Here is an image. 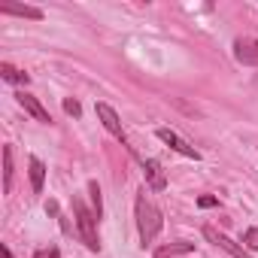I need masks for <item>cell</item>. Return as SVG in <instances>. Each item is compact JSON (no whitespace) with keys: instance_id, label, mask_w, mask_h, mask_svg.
Here are the masks:
<instances>
[{"instance_id":"obj_13","label":"cell","mask_w":258,"mask_h":258,"mask_svg":"<svg viewBox=\"0 0 258 258\" xmlns=\"http://www.w3.org/2000/svg\"><path fill=\"white\" fill-rule=\"evenodd\" d=\"M13 173H16V167H13V146H4V191L13 188Z\"/></svg>"},{"instance_id":"obj_16","label":"cell","mask_w":258,"mask_h":258,"mask_svg":"<svg viewBox=\"0 0 258 258\" xmlns=\"http://www.w3.org/2000/svg\"><path fill=\"white\" fill-rule=\"evenodd\" d=\"M243 243H246V249H258V228H249L243 234Z\"/></svg>"},{"instance_id":"obj_9","label":"cell","mask_w":258,"mask_h":258,"mask_svg":"<svg viewBox=\"0 0 258 258\" xmlns=\"http://www.w3.org/2000/svg\"><path fill=\"white\" fill-rule=\"evenodd\" d=\"M0 13H4V16H22V19H34V22H40V19H43V10H37V7H28V4H0Z\"/></svg>"},{"instance_id":"obj_18","label":"cell","mask_w":258,"mask_h":258,"mask_svg":"<svg viewBox=\"0 0 258 258\" xmlns=\"http://www.w3.org/2000/svg\"><path fill=\"white\" fill-rule=\"evenodd\" d=\"M216 204H219V198H210V195L198 198V207H216Z\"/></svg>"},{"instance_id":"obj_14","label":"cell","mask_w":258,"mask_h":258,"mask_svg":"<svg viewBox=\"0 0 258 258\" xmlns=\"http://www.w3.org/2000/svg\"><path fill=\"white\" fill-rule=\"evenodd\" d=\"M88 195H91V210H94V216L100 219V213H103V207H100V188H97V182H88Z\"/></svg>"},{"instance_id":"obj_1","label":"cell","mask_w":258,"mask_h":258,"mask_svg":"<svg viewBox=\"0 0 258 258\" xmlns=\"http://www.w3.org/2000/svg\"><path fill=\"white\" fill-rule=\"evenodd\" d=\"M137 231H140V243L143 246H149L161 234V213L146 198V191H140V198H137Z\"/></svg>"},{"instance_id":"obj_4","label":"cell","mask_w":258,"mask_h":258,"mask_svg":"<svg viewBox=\"0 0 258 258\" xmlns=\"http://www.w3.org/2000/svg\"><path fill=\"white\" fill-rule=\"evenodd\" d=\"M234 58L246 67H258V40L255 37H240L234 40Z\"/></svg>"},{"instance_id":"obj_7","label":"cell","mask_w":258,"mask_h":258,"mask_svg":"<svg viewBox=\"0 0 258 258\" xmlns=\"http://www.w3.org/2000/svg\"><path fill=\"white\" fill-rule=\"evenodd\" d=\"M16 97H19V103L25 106V112H31V115L37 118V121H43V124H49V121H52L49 109H46V106H43V103H40V100H37L34 94H25V91H19Z\"/></svg>"},{"instance_id":"obj_6","label":"cell","mask_w":258,"mask_h":258,"mask_svg":"<svg viewBox=\"0 0 258 258\" xmlns=\"http://www.w3.org/2000/svg\"><path fill=\"white\" fill-rule=\"evenodd\" d=\"M204 237H207V240H210V243H216V246H219V249H225V252H228V255H234V258H249V252H246V249H243V246H237V243H234V240H231V237H225V234H222V231H216V228H210V225H207V228H204Z\"/></svg>"},{"instance_id":"obj_12","label":"cell","mask_w":258,"mask_h":258,"mask_svg":"<svg viewBox=\"0 0 258 258\" xmlns=\"http://www.w3.org/2000/svg\"><path fill=\"white\" fill-rule=\"evenodd\" d=\"M28 167H31V188L40 195V191H43V179H46V164H43L40 158H31Z\"/></svg>"},{"instance_id":"obj_11","label":"cell","mask_w":258,"mask_h":258,"mask_svg":"<svg viewBox=\"0 0 258 258\" xmlns=\"http://www.w3.org/2000/svg\"><path fill=\"white\" fill-rule=\"evenodd\" d=\"M0 76H4L7 82H13V85H28L31 82V76L25 73V70H19V67H13V64H0Z\"/></svg>"},{"instance_id":"obj_8","label":"cell","mask_w":258,"mask_h":258,"mask_svg":"<svg viewBox=\"0 0 258 258\" xmlns=\"http://www.w3.org/2000/svg\"><path fill=\"white\" fill-rule=\"evenodd\" d=\"M143 173H146V182H149V188H155V191H164L167 188V176H164V170H161V164L158 161H143Z\"/></svg>"},{"instance_id":"obj_10","label":"cell","mask_w":258,"mask_h":258,"mask_svg":"<svg viewBox=\"0 0 258 258\" xmlns=\"http://www.w3.org/2000/svg\"><path fill=\"white\" fill-rule=\"evenodd\" d=\"M191 249H195V243H188V240H176V243H164V246H158L152 258H176V255H188Z\"/></svg>"},{"instance_id":"obj_15","label":"cell","mask_w":258,"mask_h":258,"mask_svg":"<svg viewBox=\"0 0 258 258\" xmlns=\"http://www.w3.org/2000/svg\"><path fill=\"white\" fill-rule=\"evenodd\" d=\"M64 112H67V115H73V118H79V115H82V106H79V100L67 97V100H64Z\"/></svg>"},{"instance_id":"obj_19","label":"cell","mask_w":258,"mask_h":258,"mask_svg":"<svg viewBox=\"0 0 258 258\" xmlns=\"http://www.w3.org/2000/svg\"><path fill=\"white\" fill-rule=\"evenodd\" d=\"M0 255H4V258H13V252H10V246H4V249H0Z\"/></svg>"},{"instance_id":"obj_2","label":"cell","mask_w":258,"mask_h":258,"mask_svg":"<svg viewBox=\"0 0 258 258\" xmlns=\"http://www.w3.org/2000/svg\"><path fill=\"white\" fill-rule=\"evenodd\" d=\"M73 216H76V228H79L85 246L97 252L100 249V240H97V216H94V210H88L79 198H73Z\"/></svg>"},{"instance_id":"obj_3","label":"cell","mask_w":258,"mask_h":258,"mask_svg":"<svg viewBox=\"0 0 258 258\" xmlns=\"http://www.w3.org/2000/svg\"><path fill=\"white\" fill-rule=\"evenodd\" d=\"M155 134H158V140H161V143H167L173 152H179V155H185V158H195V161L201 158V152H198L191 143H185V140H182L176 131H170V127H158Z\"/></svg>"},{"instance_id":"obj_17","label":"cell","mask_w":258,"mask_h":258,"mask_svg":"<svg viewBox=\"0 0 258 258\" xmlns=\"http://www.w3.org/2000/svg\"><path fill=\"white\" fill-rule=\"evenodd\" d=\"M34 258H61V252H58L55 246H49V249H37Z\"/></svg>"},{"instance_id":"obj_5","label":"cell","mask_w":258,"mask_h":258,"mask_svg":"<svg viewBox=\"0 0 258 258\" xmlns=\"http://www.w3.org/2000/svg\"><path fill=\"white\" fill-rule=\"evenodd\" d=\"M94 109H97V118H100V124L106 127V131H109V134H112V137H115L118 143H124L127 137H124V131H121V121H118V112H115V109H112L109 103H97Z\"/></svg>"}]
</instances>
